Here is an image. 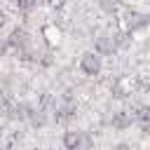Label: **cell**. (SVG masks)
I'll use <instances>...</instances> for the list:
<instances>
[{"label":"cell","mask_w":150,"mask_h":150,"mask_svg":"<svg viewBox=\"0 0 150 150\" xmlns=\"http://www.w3.org/2000/svg\"><path fill=\"white\" fill-rule=\"evenodd\" d=\"M101 68H103V59H101L96 52H84V54L80 56V70H82L84 75L96 77V75L101 73Z\"/></svg>","instance_id":"cell-3"},{"label":"cell","mask_w":150,"mask_h":150,"mask_svg":"<svg viewBox=\"0 0 150 150\" xmlns=\"http://www.w3.org/2000/svg\"><path fill=\"white\" fill-rule=\"evenodd\" d=\"M28 122H30V127H45V122H47V112L33 108L30 115H28Z\"/></svg>","instance_id":"cell-6"},{"label":"cell","mask_w":150,"mask_h":150,"mask_svg":"<svg viewBox=\"0 0 150 150\" xmlns=\"http://www.w3.org/2000/svg\"><path fill=\"white\" fill-rule=\"evenodd\" d=\"M96 5L103 9V12H108V14H112L115 9H117V5H115V0H96Z\"/></svg>","instance_id":"cell-9"},{"label":"cell","mask_w":150,"mask_h":150,"mask_svg":"<svg viewBox=\"0 0 150 150\" xmlns=\"http://www.w3.org/2000/svg\"><path fill=\"white\" fill-rule=\"evenodd\" d=\"M63 145H66V150H91L94 148V138L87 131L70 129V131L63 134Z\"/></svg>","instance_id":"cell-1"},{"label":"cell","mask_w":150,"mask_h":150,"mask_svg":"<svg viewBox=\"0 0 150 150\" xmlns=\"http://www.w3.org/2000/svg\"><path fill=\"white\" fill-rule=\"evenodd\" d=\"M112 150H131V145L129 143H117V145H112Z\"/></svg>","instance_id":"cell-11"},{"label":"cell","mask_w":150,"mask_h":150,"mask_svg":"<svg viewBox=\"0 0 150 150\" xmlns=\"http://www.w3.org/2000/svg\"><path fill=\"white\" fill-rule=\"evenodd\" d=\"M131 122H134V117H131V112H127V110H117V112H112V117H110V127L112 129H127V127H131Z\"/></svg>","instance_id":"cell-4"},{"label":"cell","mask_w":150,"mask_h":150,"mask_svg":"<svg viewBox=\"0 0 150 150\" xmlns=\"http://www.w3.org/2000/svg\"><path fill=\"white\" fill-rule=\"evenodd\" d=\"M14 5H16L21 12H30V9L38 5V0H14Z\"/></svg>","instance_id":"cell-10"},{"label":"cell","mask_w":150,"mask_h":150,"mask_svg":"<svg viewBox=\"0 0 150 150\" xmlns=\"http://www.w3.org/2000/svg\"><path fill=\"white\" fill-rule=\"evenodd\" d=\"M138 122L143 124V129H145V131H150V105H145V108L138 112Z\"/></svg>","instance_id":"cell-8"},{"label":"cell","mask_w":150,"mask_h":150,"mask_svg":"<svg viewBox=\"0 0 150 150\" xmlns=\"http://www.w3.org/2000/svg\"><path fill=\"white\" fill-rule=\"evenodd\" d=\"M129 89H131V82H129V80H120V82L115 84V96L122 98V96L129 94Z\"/></svg>","instance_id":"cell-7"},{"label":"cell","mask_w":150,"mask_h":150,"mask_svg":"<svg viewBox=\"0 0 150 150\" xmlns=\"http://www.w3.org/2000/svg\"><path fill=\"white\" fill-rule=\"evenodd\" d=\"M117 47H120L117 33H115V35L105 33V35H98V38L94 40V52H96L101 59H103V56H112V54L117 52Z\"/></svg>","instance_id":"cell-2"},{"label":"cell","mask_w":150,"mask_h":150,"mask_svg":"<svg viewBox=\"0 0 150 150\" xmlns=\"http://www.w3.org/2000/svg\"><path fill=\"white\" fill-rule=\"evenodd\" d=\"M42 38H45V42L47 45H59V40H61V28H56V26H45L42 28Z\"/></svg>","instance_id":"cell-5"}]
</instances>
